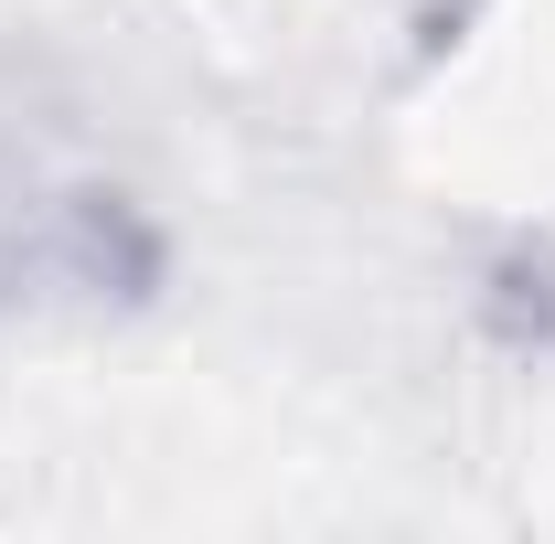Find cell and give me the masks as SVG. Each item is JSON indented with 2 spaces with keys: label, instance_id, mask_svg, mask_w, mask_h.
I'll return each instance as SVG.
<instances>
[{
  "label": "cell",
  "instance_id": "1",
  "mask_svg": "<svg viewBox=\"0 0 555 544\" xmlns=\"http://www.w3.org/2000/svg\"><path fill=\"white\" fill-rule=\"evenodd\" d=\"M150 288V224L54 139L0 129V310H118Z\"/></svg>",
  "mask_w": 555,
  "mask_h": 544
}]
</instances>
